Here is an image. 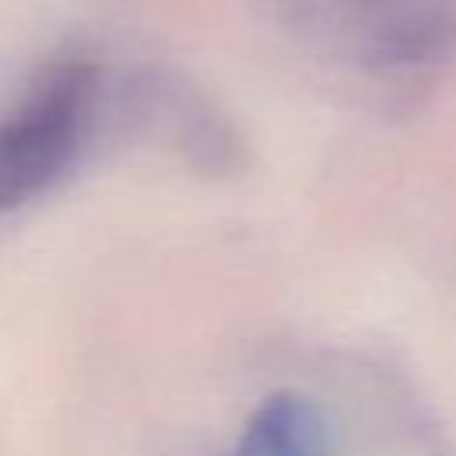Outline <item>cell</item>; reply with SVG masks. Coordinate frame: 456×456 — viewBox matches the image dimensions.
Returning <instances> with one entry per match:
<instances>
[{
    "mask_svg": "<svg viewBox=\"0 0 456 456\" xmlns=\"http://www.w3.org/2000/svg\"><path fill=\"white\" fill-rule=\"evenodd\" d=\"M96 100V68L68 61L0 118V214L25 207L68 175L93 132Z\"/></svg>",
    "mask_w": 456,
    "mask_h": 456,
    "instance_id": "1",
    "label": "cell"
},
{
    "mask_svg": "<svg viewBox=\"0 0 456 456\" xmlns=\"http://www.w3.org/2000/svg\"><path fill=\"white\" fill-rule=\"evenodd\" d=\"M331 428L324 410L303 392H271L246 417L235 456H328Z\"/></svg>",
    "mask_w": 456,
    "mask_h": 456,
    "instance_id": "2",
    "label": "cell"
}]
</instances>
